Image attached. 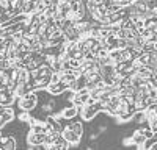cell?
Here are the masks:
<instances>
[{"instance_id":"obj_1","label":"cell","mask_w":157,"mask_h":150,"mask_svg":"<svg viewBox=\"0 0 157 150\" xmlns=\"http://www.w3.org/2000/svg\"><path fill=\"white\" fill-rule=\"evenodd\" d=\"M36 103H38V95H36L35 91H30V92H27L25 95H22V97L17 98V106L22 111H29L30 112L32 109L36 108Z\"/></svg>"},{"instance_id":"obj_2","label":"cell","mask_w":157,"mask_h":150,"mask_svg":"<svg viewBox=\"0 0 157 150\" xmlns=\"http://www.w3.org/2000/svg\"><path fill=\"white\" fill-rule=\"evenodd\" d=\"M61 136H63V139L69 144V147H78V145H80V139H82V136L75 134V133H74L72 130H69L68 127H63Z\"/></svg>"},{"instance_id":"obj_3","label":"cell","mask_w":157,"mask_h":150,"mask_svg":"<svg viewBox=\"0 0 157 150\" xmlns=\"http://www.w3.org/2000/svg\"><path fill=\"white\" fill-rule=\"evenodd\" d=\"M44 138L46 134H41V133H35V131H29L27 134H25V142H27L29 145H35V147H39L44 144Z\"/></svg>"},{"instance_id":"obj_4","label":"cell","mask_w":157,"mask_h":150,"mask_svg":"<svg viewBox=\"0 0 157 150\" xmlns=\"http://www.w3.org/2000/svg\"><path fill=\"white\" fill-rule=\"evenodd\" d=\"M66 89H68V84H66V83H63V81H58V83H49L47 88H46V91H47L50 95H54V97L61 95Z\"/></svg>"},{"instance_id":"obj_5","label":"cell","mask_w":157,"mask_h":150,"mask_svg":"<svg viewBox=\"0 0 157 150\" xmlns=\"http://www.w3.org/2000/svg\"><path fill=\"white\" fill-rule=\"evenodd\" d=\"M16 119V112L13 106H2V111H0V120L3 122V125H8L10 122H13Z\"/></svg>"},{"instance_id":"obj_6","label":"cell","mask_w":157,"mask_h":150,"mask_svg":"<svg viewBox=\"0 0 157 150\" xmlns=\"http://www.w3.org/2000/svg\"><path fill=\"white\" fill-rule=\"evenodd\" d=\"M60 112H61L63 120H72L75 116H78V106L69 105V106H66V108H63Z\"/></svg>"},{"instance_id":"obj_7","label":"cell","mask_w":157,"mask_h":150,"mask_svg":"<svg viewBox=\"0 0 157 150\" xmlns=\"http://www.w3.org/2000/svg\"><path fill=\"white\" fill-rule=\"evenodd\" d=\"M46 125H47V128H50V130H54V131H57V133H61L63 131V127H61V122H58L57 119H54L50 114L46 117Z\"/></svg>"},{"instance_id":"obj_8","label":"cell","mask_w":157,"mask_h":150,"mask_svg":"<svg viewBox=\"0 0 157 150\" xmlns=\"http://www.w3.org/2000/svg\"><path fill=\"white\" fill-rule=\"evenodd\" d=\"M66 127L69 128V130H72L75 134H78V136H83V125H82V122H78V120H72L71 123H68Z\"/></svg>"},{"instance_id":"obj_9","label":"cell","mask_w":157,"mask_h":150,"mask_svg":"<svg viewBox=\"0 0 157 150\" xmlns=\"http://www.w3.org/2000/svg\"><path fill=\"white\" fill-rule=\"evenodd\" d=\"M132 120L138 125L141 123H146L148 122V117H146V111H135L134 116H132Z\"/></svg>"},{"instance_id":"obj_10","label":"cell","mask_w":157,"mask_h":150,"mask_svg":"<svg viewBox=\"0 0 157 150\" xmlns=\"http://www.w3.org/2000/svg\"><path fill=\"white\" fill-rule=\"evenodd\" d=\"M55 100H52V98H49V100H46V102H43L41 103V111L43 112H54V109H55Z\"/></svg>"},{"instance_id":"obj_11","label":"cell","mask_w":157,"mask_h":150,"mask_svg":"<svg viewBox=\"0 0 157 150\" xmlns=\"http://www.w3.org/2000/svg\"><path fill=\"white\" fill-rule=\"evenodd\" d=\"M30 116H32V114H30L29 111H22V109H21L19 114H16V119H17L21 123H27V120L30 119Z\"/></svg>"},{"instance_id":"obj_12","label":"cell","mask_w":157,"mask_h":150,"mask_svg":"<svg viewBox=\"0 0 157 150\" xmlns=\"http://www.w3.org/2000/svg\"><path fill=\"white\" fill-rule=\"evenodd\" d=\"M123 145H124V147H130V145H135V141H134V138H132V136H126V138H123Z\"/></svg>"},{"instance_id":"obj_13","label":"cell","mask_w":157,"mask_h":150,"mask_svg":"<svg viewBox=\"0 0 157 150\" xmlns=\"http://www.w3.org/2000/svg\"><path fill=\"white\" fill-rule=\"evenodd\" d=\"M143 134H145V138L146 139H154V131L151 130V128H143Z\"/></svg>"},{"instance_id":"obj_14","label":"cell","mask_w":157,"mask_h":150,"mask_svg":"<svg viewBox=\"0 0 157 150\" xmlns=\"http://www.w3.org/2000/svg\"><path fill=\"white\" fill-rule=\"evenodd\" d=\"M149 123V128L154 131V134H157V117L155 119H152L151 122H148Z\"/></svg>"},{"instance_id":"obj_15","label":"cell","mask_w":157,"mask_h":150,"mask_svg":"<svg viewBox=\"0 0 157 150\" xmlns=\"http://www.w3.org/2000/svg\"><path fill=\"white\" fill-rule=\"evenodd\" d=\"M107 128H109V127H107L105 123H102V125L99 123V125H98V133H99V134H102V133H105V131H107Z\"/></svg>"},{"instance_id":"obj_16","label":"cell","mask_w":157,"mask_h":150,"mask_svg":"<svg viewBox=\"0 0 157 150\" xmlns=\"http://www.w3.org/2000/svg\"><path fill=\"white\" fill-rule=\"evenodd\" d=\"M98 138H99V133H91L90 134V141H96Z\"/></svg>"},{"instance_id":"obj_17","label":"cell","mask_w":157,"mask_h":150,"mask_svg":"<svg viewBox=\"0 0 157 150\" xmlns=\"http://www.w3.org/2000/svg\"><path fill=\"white\" fill-rule=\"evenodd\" d=\"M151 148L157 150V141H152V145H151Z\"/></svg>"},{"instance_id":"obj_18","label":"cell","mask_w":157,"mask_h":150,"mask_svg":"<svg viewBox=\"0 0 157 150\" xmlns=\"http://www.w3.org/2000/svg\"><path fill=\"white\" fill-rule=\"evenodd\" d=\"M149 150H154V148H149Z\"/></svg>"}]
</instances>
